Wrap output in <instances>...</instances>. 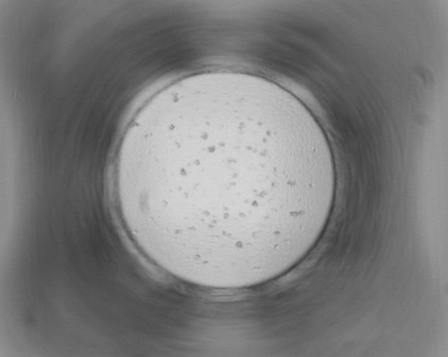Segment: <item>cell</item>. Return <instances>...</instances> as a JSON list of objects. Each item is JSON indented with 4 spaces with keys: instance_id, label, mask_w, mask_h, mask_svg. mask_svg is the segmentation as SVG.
Wrapping results in <instances>:
<instances>
[{
    "instance_id": "cell-1",
    "label": "cell",
    "mask_w": 448,
    "mask_h": 357,
    "mask_svg": "<svg viewBox=\"0 0 448 357\" xmlns=\"http://www.w3.org/2000/svg\"><path fill=\"white\" fill-rule=\"evenodd\" d=\"M113 184L147 257L181 281L237 289L276 278L315 245L336 172L296 99L266 79L218 72L174 84L138 114Z\"/></svg>"
}]
</instances>
